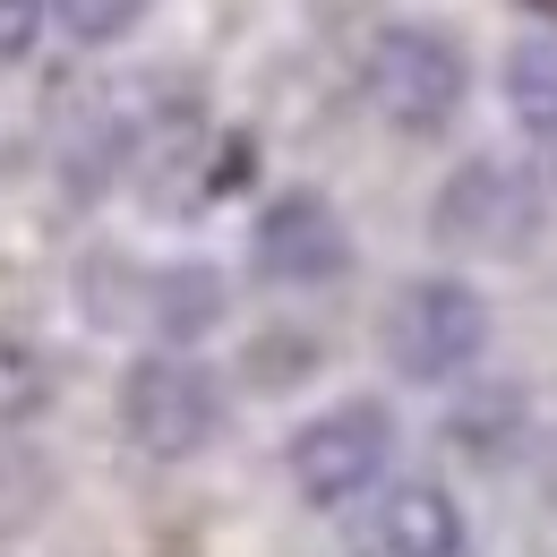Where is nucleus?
<instances>
[{"instance_id": "obj_1", "label": "nucleus", "mask_w": 557, "mask_h": 557, "mask_svg": "<svg viewBox=\"0 0 557 557\" xmlns=\"http://www.w3.org/2000/svg\"><path fill=\"white\" fill-rule=\"evenodd\" d=\"M360 95L369 112L395 129V138H446L472 103V52L463 35L446 26H420V17H395L369 35L360 52Z\"/></svg>"}, {"instance_id": "obj_2", "label": "nucleus", "mask_w": 557, "mask_h": 557, "mask_svg": "<svg viewBox=\"0 0 557 557\" xmlns=\"http://www.w3.org/2000/svg\"><path fill=\"white\" fill-rule=\"evenodd\" d=\"M488 335H497V318H488L481 283L463 275H404L377 309V351L404 386H463L488 360Z\"/></svg>"}, {"instance_id": "obj_3", "label": "nucleus", "mask_w": 557, "mask_h": 557, "mask_svg": "<svg viewBox=\"0 0 557 557\" xmlns=\"http://www.w3.org/2000/svg\"><path fill=\"white\" fill-rule=\"evenodd\" d=\"M395 446H404L395 404H377V395H344V404L309 412L292 437H283V481H292L300 506L344 515V506H369V497L386 488Z\"/></svg>"}, {"instance_id": "obj_4", "label": "nucleus", "mask_w": 557, "mask_h": 557, "mask_svg": "<svg viewBox=\"0 0 557 557\" xmlns=\"http://www.w3.org/2000/svg\"><path fill=\"white\" fill-rule=\"evenodd\" d=\"M549 232V189L532 163L506 154H463L429 189V240L455 258H532Z\"/></svg>"}, {"instance_id": "obj_5", "label": "nucleus", "mask_w": 557, "mask_h": 557, "mask_svg": "<svg viewBox=\"0 0 557 557\" xmlns=\"http://www.w3.org/2000/svg\"><path fill=\"white\" fill-rule=\"evenodd\" d=\"M112 412H121V437H129L138 455H154V463H189V455H207L214 437H223L232 395H223V377H214L198 351H154V344H146L138 360L121 369Z\"/></svg>"}, {"instance_id": "obj_6", "label": "nucleus", "mask_w": 557, "mask_h": 557, "mask_svg": "<svg viewBox=\"0 0 557 557\" xmlns=\"http://www.w3.org/2000/svg\"><path fill=\"white\" fill-rule=\"evenodd\" d=\"M249 275L275 292H326L351 275V223L326 189H283L249 223Z\"/></svg>"}, {"instance_id": "obj_7", "label": "nucleus", "mask_w": 557, "mask_h": 557, "mask_svg": "<svg viewBox=\"0 0 557 557\" xmlns=\"http://www.w3.org/2000/svg\"><path fill=\"white\" fill-rule=\"evenodd\" d=\"M344 557H472L463 497L446 481H386L351 515Z\"/></svg>"}, {"instance_id": "obj_8", "label": "nucleus", "mask_w": 557, "mask_h": 557, "mask_svg": "<svg viewBox=\"0 0 557 557\" xmlns=\"http://www.w3.org/2000/svg\"><path fill=\"white\" fill-rule=\"evenodd\" d=\"M129 283V300L112 309V326H146L154 335V351H198L232 318V283L214 275V267H198V258H172V267H138Z\"/></svg>"}, {"instance_id": "obj_9", "label": "nucleus", "mask_w": 557, "mask_h": 557, "mask_svg": "<svg viewBox=\"0 0 557 557\" xmlns=\"http://www.w3.org/2000/svg\"><path fill=\"white\" fill-rule=\"evenodd\" d=\"M497 86H506V112H515V129L541 146V154H557V26L515 35V52H506Z\"/></svg>"}, {"instance_id": "obj_10", "label": "nucleus", "mask_w": 557, "mask_h": 557, "mask_svg": "<svg viewBox=\"0 0 557 557\" xmlns=\"http://www.w3.org/2000/svg\"><path fill=\"white\" fill-rule=\"evenodd\" d=\"M455 446L472 455V463H506V455H523V395H506V386H481L463 412H455Z\"/></svg>"}, {"instance_id": "obj_11", "label": "nucleus", "mask_w": 557, "mask_h": 557, "mask_svg": "<svg viewBox=\"0 0 557 557\" xmlns=\"http://www.w3.org/2000/svg\"><path fill=\"white\" fill-rule=\"evenodd\" d=\"M44 9H52V26H61L70 44H121L146 17V0H44Z\"/></svg>"}, {"instance_id": "obj_12", "label": "nucleus", "mask_w": 557, "mask_h": 557, "mask_svg": "<svg viewBox=\"0 0 557 557\" xmlns=\"http://www.w3.org/2000/svg\"><path fill=\"white\" fill-rule=\"evenodd\" d=\"M44 395H52V369H44V351L17 344V335H0V420L35 412Z\"/></svg>"}, {"instance_id": "obj_13", "label": "nucleus", "mask_w": 557, "mask_h": 557, "mask_svg": "<svg viewBox=\"0 0 557 557\" xmlns=\"http://www.w3.org/2000/svg\"><path fill=\"white\" fill-rule=\"evenodd\" d=\"M44 0H0V70H17L26 52H35V35H44Z\"/></svg>"}]
</instances>
